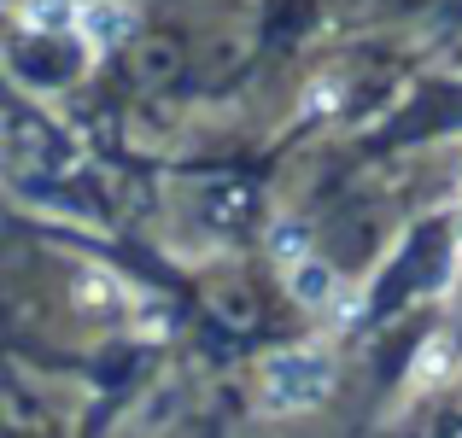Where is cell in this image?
I'll use <instances>...</instances> for the list:
<instances>
[{
	"label": "cell",
	"instance_id": "5b68a950",
	"mask_svg": "<svg viewBox=\"0 0 462 438\" xmlns=\"http://www.w3.org/2000/svg\"><path fill=\"white\" fill-rule=\"evenodd\" d=\"M275 258H287V263L305 258V234H299V223H282V234H275Z\"/></svg>",
	"mask_w": 462,
	"mask_h": 438
},
{
	"label": "cell",
	"instance_id": "3957f363",
	"mask_svg": "<svg viewBox=\"0 0 462 438\" xmlns=\"http://www.w3.org/2000/svg\"><path fill=\"white\" fill-rule=\"evenodd\" d=\"M287 292H293L305 310H322V304L339 298V275L328 269L322 258H310V251H305L299 263H287Z\"/></svg>",
	"mask_w": 462,
	"mask_h": 438
},
{
	"label": "cell",
	"instance_id": "7a4b0ae2",
	"mask_svg": "<svg viewBox=\"0 0 462 438\" xmlns=\"http://www.w3.org/2000/svg\"><path fill=\"white\" fill-rule=\"evenodd\" d=\"M135 6L129 0H77V23H70V35H77L88 53H117V47L135 35Z\"/></svg>",
	"mask_w": 462,
	"mask_h": 438
},
{
	"label": "cell",
	"instance_id": "6da1fadb",
	"mask_svg": "<svg viewBox=\"0 0 462 438\" xmlns=\"http://www.w3.org/2000/svg\"><path fill=\"white\" fill-rule=\"evenodd\" d=\"M328 392H334V357L322 345L275 351L258 374V404L270 415H305V409L328 404Z\"/></svg>",
	"mask_w": 462,
	"mask_h": 438
},
{
	"label": "cell",
	"instance_id": "277c9868",
	"mask_svg": "<svg viewBox=\"0 0 462 438\" xmlns=\"http://www.w3.org/2000/svg\"><path fill=\"white\" fill-rule=\"evenodd\" d=\"M23 23H30V30H70V23H77V0H30V6H23Z\"/></svg>",
	"mask_w": 462,
	"mask_h": 438
}]
</instances>
